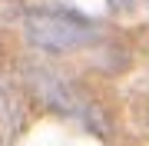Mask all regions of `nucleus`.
<instances>
[{"mask_svg":"<svg viewBox=\"0 0 149 146\" xmlns=\"http://www.w3.org/2000/svg\"><path fill=\"white\" fill-rule=\"evenodd\" d=\"M7 110V96H3V90H0V113Z\"/></svg>","mask_w":149,"mask_h":146,"instance_id":"2","label":"nucleus"},{"mask_svg":"<svg viewBox=\"0 0 149 146\" xmlns=\"http://www.w3.org/2000/svg\"><path fill=\"white\" fill-rule=\"evenodd\" d=\"M23 30L33 47L53 50V53L90 47L100 37V27L93 20H86L76 10H66V7H33L23 17Z\"/></svg>","mask_w":149,"mask_h":146,"instance_id":"1","label":"nucleus"}]
</instances>
